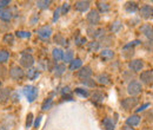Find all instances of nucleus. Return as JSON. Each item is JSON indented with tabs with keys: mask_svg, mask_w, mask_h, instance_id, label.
<instances>
[{
	"mask_svg": "<svg viewBox=\"0 0 153 130\" xmlns=\"http://www.w3.org/2000/svg\"><path fill=\"white\" fill-rule=\"evenodd\" d=\"M22 93H24V96L27 98V102L32 103L34 99H37L39 91H38V88L34 86V85H26V86H24V89H22Z\"/></svg>",
	"mask_w": 153,
	"mask_h": 130,
	"instance_id": "nucleus-1",
	"label": "nucleus"
},
{
	"mask_svg": "<svg viewBox=\"0 0 153 130\" xmlns=\"http://www.w3.org/2000/svg\"><path fill=\"white\" fill-rule=\"evenodd\" d=\"M141 91H143V85H141L140 82H138V80H131L130 82V84L127 86V92L130 93L132 97L139 95Z\"/></svg>",
	"mask_w": 153,
	"mask_h": 130,
	"instance_id": "nucleus-2",
	"label": "nucleus"
},
{
	"mask_svg": "<svg viewBox=\"0 0 153 130\" xmlns=\"http://www.w3.org/2000/svg\"><path fill=\"white\" fill-rule=\"evenodd\" d=\"M139 103V98L137 97H128V98H125L123 102H121V107L125 109V110H131L137 107V104Z\"/></svg>",
	"mask_w": 153,
	"mask_h": 130,
	"instance_id": "nucleus-3",
	"label": "nucleus"
},
{
	"mask_svg": "<svg viewBox=\"0 0 153 130\" xmlns=\"http://www.w3.org/2000/svg\"><path fill=\"white\" fill-rule=\"evenodd\" d=\"M10 77L11 78H13V79H16V80H19V79H22L24 78V76H25V71L20 68V66H17V65H14V66H12L11 69H10Z\"/></svg>",
	"mask_w": 153,
	"mask_h": 130,
	"instance_id": "nucleus-4",
	"label": "nucleus"
},
{
	"mask_svg": "<svg viewBox=\"0 0 153 130\" xmlns=\"http://www.w3.org/2000/svg\"><path fill=\"white\" fill-rule=\"evenodd\" d=\"M20 65L24 66V68H27V69H31L32 65L34 64V58L32 55H28V53H22V56L20 58Z\"/></svg>",
	"mask_w": 153,
	"mask_h": 130,
	"instance_id": "nucleus-5",
	"label": "nucleus"
},
{
	"mask_svg": "<svg viewBox=\"0 0 153 130\" xmlns=\"http://www.w3.org/2000/svg\"><path fill=\"white\" fill-rule=\"evenodd\" d=\"M86 20H87V23H88L91 26H93V27H94L100 21L99 12H98L97 10H91V11L88 12L87 17H86Z\"/></svg>",
	"mask_w": 153,
	"mask_h": 130,
	"instance_id": "nucleus-6",
	"label": "nucleus"
},
{
	"mask_svg": "<svg viewBox=\"0 0 153 130\" xmlns=\"http://www.w3.org/2000/svg\"><path fill=\"white\" fill-rule=\"evenodd\" d=\"M140 80L141 83L146 84V85H152L153 84V71L152 70H146V71H143L140 74Z\"/></svg>",
	"mask_w": 153,
	"mask_h": 130,
	"instance_id": "nucleus-7",
	"label": "nucleus"
},
{
	"mask_svg": "<svg viewBox=\"0 0 153 130\" xmlns=\"http://www.w3.org/2000/svg\"><path fill=\"white\" fill-rule=\"evenodd\" d=\"M140 16L144 19H150L153 17V7L151 5H143L139 10Z\"/></svg>",
	"mask_w": 153,
	"mask_h": 130,
	"instance_id": "nucleus-8",
	"label": "nucleus"
},
{
	"mask_svg": "<svg viewBox=\"0 0 153 130\" xmlns=\"http://www.w3.org/2000/svg\"><path fill=\"white\" fill-rule=\"evenodd\" d=\"M37 33H38V36L41 39H47V38L51 37V35H52V27L50 25H44L40 29H38Z\"/></svg>",
	"mask_w": 153,
	"mask_h": 130,
	"instance_id": "nucleus-9",
	"label": "nucleus"
},
{
	"mask_svg": "<svg viewBox=\"0 0 153 130\" xmlns=\"http://www.w3.org/2000/svg\"><path fill=\"white\" fill-rule=\"evenodd\" d=\"M139 30L150 41H153V26H151L150 24H144L143 26H140Z\"/></svg>",
	"mask_w": 153,
	"mask_h": 130,
	"instance_id": "nucleus-10",
	"label": "nucleus"
},
{
	"mask_svg": "<svg viewBox=\"0 0 153 130\" xmlns=\"http://www.w3.org/2000/svg\"><path fill=\"white\" fill-rule=\"evenodd\" d=\"M128 68L133 72H139L144 68V60L143 59H133V60H131L128 63Z\"/></svg>",
	"mask_w": 153,
	"mask_h": 130,
	"instance_id": "nucleus-11",
	"label": "nucleus"
},
{
	"mask_svg": "<svg viewBox=\"0 0 153 130\" xmlns=\"http://www.w3.org/2000/svg\"><path fill=\"white\" fill-rule=\"evenodd\" d=\"M87 33L91 38H99L105 36V30L104 29H97V27H88L87 29Z\"/></svg>",
	"mask_w": 153,
	"mask_h": 130,
	"instance_id": "nucleus-12",
	"label": "nucleus"
},
{
	"mask_svg": "<svg viewBox=\"0 0 153 130\" xmlns=\"http://www.w3.org/2000/svg\"><path fill=\"white\" fill-rule=\"evenodd\" d=\"M91 74H92V69H91L90 66H84V68H80V69H79L76 76H78L80 79L84 80V79H88V78L91 77Z\"/></svg>",
	"mask_w": 153,
	"mask_h": 130,
	"instance_id": "nucleus-13",
	"label": "nucleus"
},
{
	"mask_svg": "<svg viewBox=\"0 0 153 130\" xmlns=\"http://www.w3.org/2000/svg\"><path fill=\"white\" fill-rule=\"evenodd\" d=\"M74 7L79 12H86L90 8V1H76L74 4Z\"/></svg>",
	"mask_w": 153,
	"mask_h": 130,
	"instance_id": "nucleus-14",
	"label": "nucleus"
},
{
	"mask_svg": "<svg viewBox=\"0 0 153 130\" xmlns=\"http://www.w3.org/2000/svg\"><path fill=\"white\" fill-rule=\"evenodd\" d=\"M140 119H141V117L139 115H132L126 119V124H127V127H135L140 123Z\"/></svg>",
	"mask_w": 153,
	"mask_h": 130,
	"instance_id": "nucleus-15",
	"label": "nucleus"
},
{
	"mask_svg": "<svg viewBox=\"0 0 153 130\" xmlns=\"http://www.w3.org/2000/svg\"><path fill=\"white\" fill-rule=\"evenodd\" d=\"M12 11L10 8H2L0 10V19L4 21H10L12 19Z\"/></svg>",
	"mask_w": 153,
	"mask_h": 130,
	"instance_id": "nucleus-16",
	"label": "nucleus"
},
{
	"mask_svg": "<svg viewBox=\"0 0 153 130\" xmlns=\"http://www.w3.org/2000/svg\"><path fill=\"white\" fill-rule=\"evenodd\" d=\"M101 124H102V128L104 130H114V123H113V121L110 118V117H105L104 119H102V122H101Z\"/></svg>",
	"mask_w": 153,
	"mask_h": 130,
	"instance_id": "nucleus-17",
	"label": "nucleus"
},
{
	"mask_svg": "<svg viewBox=\"0 0 153 130\" xmlns=\"http://www.w3.org/2000/svg\"><path fill=\"white\" fill-rule=\"evenodd\" d=\"M11 91L10 89H0V103H6L10 99Z\"/></svg>",
	"mask_w": 153,
	"mask_h": 130,
	"instance_id": "nucleus-18",
	"label": "nucleus"
},
{
	"mask_svg": "<svg viewBox=\"0 0 153 130\" xmlns=\"http://www.w3.org/2000/svg\"><path fill=\"white\" fill-rule=\"evenodd\" d=\"M97 80L100 83V84H104V85H108L111 83V78L107 74H98L97 77Z\"/></svg>",
	"mask_w": 153,
	"mask_h": 130,
	"instance_id": "nucleus-19",
	"label": "nucleus"
},
{
	"mask_svg": "<svg viewBox=\"0 0 153 130\" xmlns=\"http://www.w3.org/2000/svg\"><path fill=\"white\" fill-rule=\"evenodd\" d=\"M125 11L127 12V13H130V14H132L134 12H137L138 11V4L137 2H134V1H130V2H127L126 5H125Z\"/></svg>",
	"mask_w": 153,
	"mask_h": 130,
	"instance_id": "nucleus-20",
	"label": "nucleus"
},
{
	"mask_svg": "<svg viewBox=\"0 0 153 130\" xmlns=\"http://www.w3.org/2000/svg\"><path fill=\"white\" fill-rule=\"evenodd\" d=\"M100 57L104 59V60H107V59H111L114 57V52L110 49H104L101 52H100Z\"/></svg>",
	"mask_w": 153,
	"mask_h": 130,
	"instance_id": "nucleus-21",
	"label": "nucleus"
},
{
	"mask_svg": "<svg viewBox=\"0 0 153 130\" xmlns=\"http://www.w3.org/2000/svg\"><path fill=\"white\" fill-rule=\"evenodd\" d=\"M52 56H53V59L56 62H59V60H61L64 58V51L61 49H59V47H56L52 51Z\"/></svg>",
	"mask_w": 153,
	"mask_h": 130,
	"instance_id": "nucleus-22",
	"label": "nucleus"
},
{
	"mask_svg": "<svg viewBox=\"0 0 153 130\" xmlns=\"http://www.w3.org/2000/svg\"><path fill=\"white\" fill-rule=\"evenodd\" d=\"M81 65H82V62H81V59H80V58L73 59V60L70 63V70H71V71L78 70V69H80V68H81Z\"/></svg>",
	"mask_w": 153,
	"mask_h": 130,
	"instance_id": "nucleus-23",
	"label": "nucleus"
},
{
	"mask_svg": "<svg viewBox=\"0 0 153 130\" xmlns=\"http://www.w3.org/2000/svg\"><path fill=\"white\" fill-rule=\"evenodd\" d=\"M92 99H93V102L101 103L105 99V95H104V92H101V91H94L93 95H92Z\"/></svg>",
	"mask_w": 153,
	"mask_h": 130,
	"instance_id": "nucleus-24",
	"label": "nucleus"
},
{
	"mask_svg": "<svg viewBox=\"0 0 153 130\" xmlns=\"http://www.w3.org/2000/svg\"><path fill=\"white\" fill-rule=\"evenodd\" d=\"M121 27H123V24H121V21L120 20H115L113 21L112 24H111V31L113 32V33H117V32H119L120 30H121Z\"/></svg>",
	"mask_w": 153,
	"mask_h": 130,
	"instance_id": "nucleus-25",
	"label": "nucleus"
},
{
	"mask_svg": "<svg viewBox=\"0 0 153 130\" xmlns=\"http://www.w3.org/2000/svg\"><path fill=\"white\" fill-rule=\"evenodd\" d=\"M98 8L100 12H108L110 11V4L108 2H105V1H98Z\"/></svg>",
	"mask_w": 153,
	"mask_h": 130,
	"instance_id": "nucleus-26",
	"label": "nucleus"
},
{
	"mask_svg": "<svg viewBox=\"0 0 153 130\" xmlns=\"http://www.w3.org/2000/svg\"><path fill=\"white\" fill-rule=\"evenodd\" d=\"M26 76H27V78H28V79L33 80V79L38 78L39 72H38V70H36V69H32V68H31V69H28V71H27Z\"/></svg>",
	"mask_w": 153,
	"mask_h": 130,
	"instance_id": "nucleus-27",
	"label": "nucleus"
},
{
	"mask_svg": "<svg viewBox=\"0 0 153 130\" xmlns=\"http://www.w3.org/2000/svg\"><path fill=\"white\" fill-rule=\"evenodd\" d=\"M53 39H54L56 44H59V45H66V44H67V40L65 39V37H64L62 35H59V33H58V35L54 36Z\"/></svg>",
	"mask_w": 153,
	"mask_h": 130,
	"instance_id": "nucleus-28",
	"label": "nucleus"
},
{
	"mask_svg": "<svg viewBox=\"0 0 153 130\" xmlns=\"http://www.w3.org/2000/svg\"><path fill=\"white\" fill-rule=\"evenodd\" d=\"M66 63H71L73 60V51L72 50H67L66 52H64V58H62Z\"/></svg>",
	"mask_w": 153,
	"mask_h": 130,
	"instance_id": "nucleus-29",
	"label": "nucleus"
},
{
	"mask_svg": "<svg viewBox=\"0 0 153 130\" xmlns=\"http://www.w3.org/2000/svg\"><path fill=\"white\" fill-rule=\"evenodd\" d=\"M99 47H100V44H99V41H97V40H93V41L88 43V51H90V52H93V51L99 50Z\"/></svg>",
	"mask_w": 153,
	"mask_h": 130,
	"instance_id": "nucleus-30",
	"label": "nucleus"
},
{
	"mask_svg": "<svg viewBox=\"0 0 153 130\" xmlns=\"http://www.w3.org/2000/svg\"><path fill=\"white\" fill-rule=\"evenodd\" d=\"M52 103H53V101H52V98H46L45 101H44V103H42V105H41V110H48L51 107H52Z\"/></svg>",
	"mask_w": 153,
	"mask_h": 130,
	"instance_id": "nucleus-31",
	"label": "nucleus"
},
{
	"mask_svg": "<svg viewBox=\"0 0 153 130\" xmlns=\"http://www.w3.org/2000/svg\"><path fill=\"white\" fill-rule=\"evenodd\" d=\"M8 58H10L8 51H6V50H0V63H5V62H7Z\"/></svg>",
	"mask_w": 153,
	"mask_h": 130,
	"instance_id": "nucleus-32",
	"label": "nucleus"
},
{
	"mask_svg": "<svg viewBox=\"0 0 153 130\" xmlns=\"http://www.w3.org/2000/svg\"><path fill=\"white\" fill-rule=\"evenodd\" d=\"M81 83H82V85L88 86V88H94V86H96V82H94L93 79H91V78L84 79V80H81Z\"/></svg>",
	"mask_w": 153,
	"mask_h": 130,
	"instance_id": "nucleus-33",
	"label": "nucleus"
},
{
	"mask_svg": "<svg viewBox=\"0 0 153 130\" xmlns=\"http://www.w3.org/2000/svg\"><path fill=\"white\" fill-rule=\"evenodd\" d=\"M74 91H76V95H79V96H81V97H88V96H90V92H88L87 90L81 89V88H76Z\"/></svg>",
	"mask_w": 153,
	"mask_h": 130,
	"instance_id": "nucleus-34",
	"label": "nucleus"
},
{
	"mask_svg": "<svg viewBox=\"0 0 153 130\" xmlns=\"http://www.w3.org/2000/svg\"><path fill=\"white\" fill-rule=\"evenodd\" d=\"M64 71H65V65H57L56 68H54V74L59 77V76H61V74H64Z\"/></svg>",
	"mask_w": 153,
	"mask_h": 130,
	"instance_id": "nucleus-35",
	"label": "nucleus"
},
{
	"mask_svg": "<svg viewBox=\"0 0 153 130\" xmlns=\"http://www.w3.org/2000/svg\"><path fill=\"white\" fill-rule=\"evenodd\" d=\"M51 5V1H47V0H44V1H37V6H38L39 8H42V10H45V8H48V6Z\"/></svg>",
	"mask_w": 153,
	"mask_h": 130,
	"instance_id": "nucleus-36",
	"label": "nucleus"
},
{
	"mask_svg": "<svg viewBox=\"0 0 153 130\" xmlns=\"http://www.w3.org/2000/svg\"><path fill=\"white\" fill-rule=\"evenodd\" d=\"M4 43L6 44H13L14 43V37L12 33H6L5 37H4Z\"/></svg>",
	"mask_w": 153,
	"mask_h": 130,
	"instance_id": "nucleus-37",
	"label": "nucleus"
},
{
	"mask_svg": "<svg viewBox=\"0 0 153 130\" xmlns=\"http://www.w3.org/2000/svg\"><path fill=\"white\" fill-rule=\"evenodd\" d=\"M16 35H17V37H19V38H30L31 37V32H28V31H17Z\"/></svg>",
	"mask_w": 153,
	"mask_h": 130,
	"instance_id": "nucleus-38",
	"label": "nucleus"
},
{
	"mask_svg": "<svg viewBox=\"0 0 153 130\" xmlns=\"http://www.w3.org/2000/svg\"><path fill=\"white\" fill-rule=\"evenodd\" d=\"M70 7H71L70 2H65V4L62 5V7H60V12H61V14H66V13L70 11Z\"/></svg>",
	"mask_w": 153,
	"mask_h": 130,
	"instance_id": "nucleus-39",
	"label": "nucleus"
},
{
	"mask_svg": "<svg viewBox=\"0 0 153 130\" xmlns=\"http://www.w3.org/2000/svg\"><path fill=\"white\" fill-rule=\"evenodd\" d=\"M32 123H33V113L30 112L27 115V118H26V128H31Z\"/></svg>",
	"mask_w": 153,
	"mask_h": 130,
	"instance_id": "nucleus-40",
	"label": "nucleus"
},
{
	"mask_svg": "<svg viewBox=\"0 0 153 130\" xmlns=\"http://www.w3.org/2000/svg\"><path fill=\"white\" fill-rule=\"evenodd\" d=\"M85 43H86V38L85 37H80V36L76 37V45H82Z\"/></svg>",
	"mask_w": 153,
	"mask_h": 130,
	"instance_id": "nucleus-41",
	"label": "nucleus"
},
{
	"mask_svg": "<svg viewBox=\"0 0 153 130\" xmlns=\"http://www.w3.org/2000/svg\"><path fill=\"white\" fill-rule=\"evenodd\" d=\"M102 40L105 41V43H104L105 45H110V44L112 43V37H107V36H104V37H102Z\"/></svg>",
	"mask_w": 153,
	"mask_h": 130,
	"instance_id": "nucleus-42",
	"label": "nucleus"
},
{
	"mask_svg": "<svg viewBox=\"0 0 153 130\" xmlns=\"http://www.w3.org/2000/svg\"><path fill=\"white\" fill-rule=\"evenodd\" d=\"M7 5H10V1H8V0H1V1H0V10L5 8Z\"/></svg>",
	"mask_w": 153,
	"mask_h": 130,
	"instance_id": "nucleus-43",
	"label": "nucleus"
},
{
	"mask_svg": "<svg viewBox=\"0 0 153 130\" xmlns=\"http://www.w3.org/2000/svg\"><path fill=\"white\" fill-rule=\"evenodd\" d=\"M150 107V104L149 103H145V104H143V105H140L138 109H137V112H140V111H143V110H145L146 108H149Z\"/></svg>",
	"mask_w": 153,
	"mask_h": 130,
	"instance_id": "nucleus-44",
	"label": "nucleus"
},
{
	"mask_svg": "<svg viewBox=\"0 0 153 130\" xmlns=\"http://www.w3.org/2000/svg\"><path fill=\"white\" fill-rule=\"evenodd\" d=\"M59 16H60V7L57 8L56 11H54V16H53V21H57L58 18H59Z\"/></svg>",
	"mask_w": 153,
	"mask_h": 130,
	"instance_id": "nucleus-45",
	"label": "nucleus"
},
{
	"mask_svg": "<svg viewBox=\"0 0 153 130\" xmlns=\"http://www.w3.org/2000/svg\"><path fill=\"white\" fill-rule=\"evenodd\" d=\"M12 99H13V102H18L20 99V96L18 92H14L13 93V97H12Z\"/></svg>",
	"mask_w": 153,
	"mask_h": 130,
	"instance_id": "nucleus-46",
	"label": "nucleus"
},
{
	"mask_svg": "<svg viewBox=\"0 0 153 130\" xmlns=\"http://www.w3.org/2000/svg\"><path fill=\"white\" fill-rule=\"evenodd\" d=\"M41 118H42V117H41V116H39L38 118L36 119V122H34V127H36V128H38L39 125H40V122H41Z\"/></svg>",
	"mask_w": 153,
	"mask_h": 130,
	"instance_id": "nucleus-47",
	"label": "nucleus"
},
{
	"mask_svg": "<svg viewBox=\"0 0 153 130\" xmlns=\"http://www.w3.org/2000/svg\"><path fill=\"white\" fill-rule=\"evenodd\" d=\"M124 130H134L133 128H130V127H125L124 128Z\"/></svg>",
	"mask_w": 153,
	"mask_h": 130,
	"instance_id": "nucleus-48",
	"label": "nucleus"
},
{
	"mask_svg": "<svg viewBox=\"0 0 153 130\" xmlns=\"http://www.w3.org/2000/svg\"><path fill=\"white\" fill-rule=\"evenodd\" d=\"M0 130H6V129H5V128H4V127H2V128H0Z\"/></svg>",
	"mask_w": 153,
	"mask_h": 130,
	"instance_id": "nucleus-49",
	"label": "nucleus"
}]
</instances>
